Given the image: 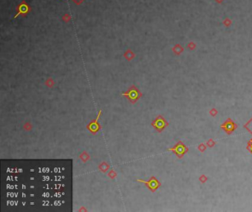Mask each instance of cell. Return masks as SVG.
<instances>
[{"label":"cell","mask_w":252,"mask_h":212,"mask_svg":"<svg viewBox=\"0 0 252 212\" xmlns=\"http://www.w3.org/2000/svg\"><path fill=\"white\" fill-rule=\"evenodd\" d=\"M109 168H110V166L105 161L102 162L101 163L99 164V166H98V169L101 171L102 173H106L109 170Z\"/></svg>","instance_id":"cell-8"},{"label":"cell","mask_w":252,"mask_h":212,"mask_svg":"<svg viewBox=\"0 0 252 212\" xmlns=\"http://www.w3.org/2000/svg\"><path fill=\"white\" fill-rule=\"evenodd\" d=\"M197 149L199 150L200 152L201 153H203L207 149V146L206 144H204L203 143H201L199 146H198V147H197Z\"/></svg>","instance_id":"cell-14"},{"label":"cell","mask_w":252,"mask_h":212,"mask_svg":"<svg viewBox=\"0 0 252 212\" xmlns=\"http://www.w3.org/2000/svg\"><path fill=\"white\" fill-rule=\"evenodd\" d=\"M137 182L143 183L147 189L152 192H155L161 186V182L154 176H152L148 181H145L143 180H137Z\"/></svg>","instance_id":"cell-4"},{"label":"cell","mask_w":252,"mask_h":212,"mask_svg":"<svg viewBox=\"0 0 252 212\" xmlns=\"http://www.w3.org/2000/svg\"><path fill=\"white\" fill-rule=\"evenodd\" d=\"M216 145V142L213 140V139H209L206 142V146L208 147H209V148H213Z\"/></svg>","instance_id":"cell-13"},{"label":"cell","mask_w":252,"mask_h":212,"mask_svg":"<svg viewBox=\"0 0 252 212\" xmlns=\"http://www.w3.org/2000/svg\"><path fill=\"white\" fill-rule=\"evenodd\" d=\"M223 24H224V25L226 27H229L231 25V19H229V18H226L224 21H223Z\"/></svg>","instance_id":"cell-20"},{"label":"cell","mask_w":252,"mask_h":212,"mask_svg":"<svg viewBox=\"0 0 252 212\" xmlns=\"http://www.w3.org/2000/svg\"><path fill=\"white\" fill-rule=\"evenodd\" d=\"M207 180H208V177H207L206 175H202L200 176L199 177V181L201 183H206L207 182Z\"/></svg>","instance_id":"cell-16"},{"label":"cell","mask_w":252,"mask_h":212,"mask_svg":"<svg viewBox=\"0 0 252 212\" xmlns=\"http://www.w3.org/2000/svg\"><path fill=\"white\" fill-rule=\"evenodd\" d=\"M167 150L172 152L177 156V158L181 159V158L183 157V156H184L186 153L188 152V148L185 145L183 142L180 141L177 142V143L173 147L169 148Z\"/></svg>","instance_id":"cell-3"},{"label":"cell","mask_w":252,"mask_h":212,"mask_svg":"<svg viewBox=\"0 0 252 212\" xmlns=\"http://www.w3.org/2000/svg\"><path fill=\"white\" fill-rule=\"evenodd\" d=\"M101 109L99 110L97 117H96L95 119L92 120L87 125V130L89 131V132H90L93 134H96L99 131L101 130V124L98 123V119H99L100 116L101 115Z\"/></svg>","instance_id":"cell-5"},{"label":"cell","mask_w":252,"mask_h":212,"mask_svg":"<svg viewBox=\"0 0 252 212\" xmlns=\"http://www.w3.org/2000/svg\"><path fill=\"white\" fill-rule=\"evenodd\" d=\"M121 95L125 97L131 104H134L143 96V94L136 86L132 85L126 92L121 93Z\"/></svg>","instance_id":"cell-1"},{"label":"cell","mask_w":252,"mask_h":212,"mask_svg":"<svg viewBox=\"0 0 252 212\" xmlns=\"http://www.w3.org/2000/svg\"><path fill=\"white\" fill-rule=\"evenodd\" d=\"M209 114H210V115L212 116V117H215V116L218 114V111L215 108H212L211 110L209 111Z\"/></svg>","instance_id":"cell-19"},{"label":"cell","mask_w":252,"mask_h":212,"mask_svg":"<svg viewBox=\"0 0 252 212\" xmlns=\"http://www.w3.org/2000/svg\"><path fill=\"white\" fill-rule=\"evenodd\" d=\"M183 50H184L183 47L181 45H178V44L175 45L173 47H172V51H173L174 53H175V55H177V56L181 55V53L183 52Z\"/></svg>","instance_id":"cell-9"},{"label":"cell","mask_w":252,"mask_h":212,"mask_svg":"<svg viewBox=\"0 0 252 212\" xmlns=\"http://www.w3.org/2000/svg\"><path fill=\"white\" fill-rule=\"evenodd\" d=\"M151 125L154 128V130L160 133L164 130L166 127H169V124L163 116L159 115L152 121Z\"/></svg>","instance_id":"cell-2"},{"label":"cell","mask_w":252,"mask_h":212,"mask_svg":"<svg viewBox=\"0 0 252 212\" xmlns=\"http://www.w3.org/2000/svg\"><path fill=\"white\" fill-rule=\"evenodd\" d=\"M215 1H216V2H217V3H219V4L222 3V2H223V0H215Z\"/></svg>","instance_id":"cell-21"},{"label":"cell","mask_w":252,"mask_h":212,"mask_svg":"<svg viewBox=\"0 0 252 212\" xmlns=\"http://www.w3.org/2000/svg\"><path fill=\"white\" fill-rule=\"evenodd\" d=\"M107 175L110 179H115L117 177V173L114 170H111L110 171H109Z\"/></svg>","instance_id":"cell-17"},{"label":"cell","mask_w":252,"mask_h":212,"mask_svg":"<svg viewBox=\"0 0 252 212\" xmlns=\"http://www.w3.org/2000/svg\"><path fill=\"white\" fill-rule=\"evenodd\" d=\"M79 158L81 160V161H82L83 163H86L87 160H90V157L89 154H88L87 152H83L80 155Z\"/></svg>","instance_id":"cell-10"},{"label":"cell","mask_w":252,"mask_h":212,"mask_svg":"<svg viewBox=\"0 0 252 212\" xmlns=\"http://www.w3.org/2000/svg\"><path fill=\"white\" fill-rule=\"evenodd\" d=\"M243 127L252 135V118L245 124Z\"/></svg>","instance_id":"cell-11"},{"label":"cell","mask_w":252,"mask_h":212,"mask_svg":"<svg viewBox=\"0 0 252 212\" xmlns=\"http://www.w3.org/2000/svg\"><path fill=\"white\" fill-rule=\"evenodd\" d=\"M246 149L248 150L249 152L252 155V138H251L247 143V146H246Z\"/></svg>","instance_id":"cell-15"},{"label":"cell","mask_w":252,"mask_h":212,"mask_svg":"<svg viewBox=\"0 0 252 212\" xmlns=\"http://www.w3.org/2000/svg\"><path fill=\"white\" fill-rule=\"evenodd\" d=\"M187 47H188L190 50H195V49L196 48V44L195 42H193V41H191V42H189L188 44Z\"/></svg>","instance_id":"cell-18"},{"label":"cell","mask_w":252,"mask_h":212,"mask_svg":"<svg viewBox=\"0 0 252 212\" xmlns=\"http://www.w3.org/2000/svg\"><path fill=\"white\" fill-rule=\"evenodd\" d=\"M29 11H30L29 6L25 2H22L18 6V8H17V11H18V13H17V14L14 16V19H16V18L19 15H25V14H27V13L29 12Z\"/></svg>","instance_id":"cell-7"},{"label":"cell","mask_w":252,"mask_h":212,"mask_svg":"<svg viewBox=\"0 0 252 212\" xmlns=\"http://www.w3.org/2000/svg\"><path fill=\"white\" fill-rule=\"evenodd\" d=\"M220 128L225 131L226 134L230 135L237 129V124L236 123H234L233 121L231 120V118H229L224 123L220 125Z\"/></svg>","instance_id":"cell-6"},{"label":"cell","mask_w":252,"mask_h":212,"mask_svg":"<svg viewBox=\"0 0 252 212\" xmlns=\"http://www.w3.org/2000/svg\"><path fill=\"white\" fill-rule=\"evenodd\" d=\"M124 56L128 60V61H130V60H132L134 57H135V54L132 52V50H128L127 52L124 53Z\"/></svg>","instance_id":"cell-12"}]
</instances>
